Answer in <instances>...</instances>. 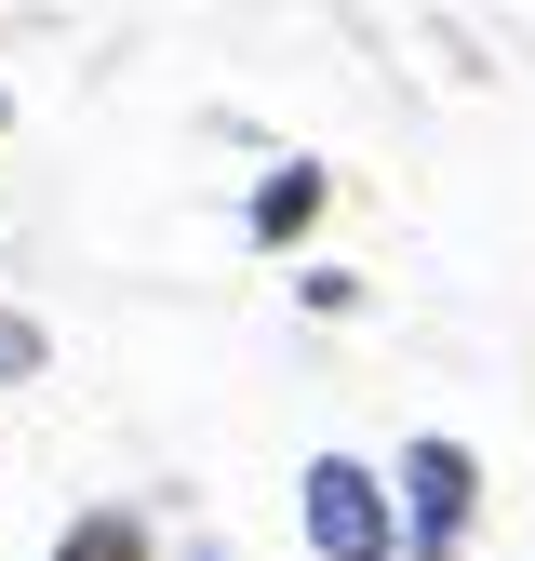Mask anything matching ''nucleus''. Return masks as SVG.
<instances>
[{
  "label": "nucleus",
  "mask_w": 535,
  "mask_h": 561,
  "mask_svg": "<svg viewBox=\"0 0 535 561\" xmlns=\"http://www.w3.org/2000/svg\"><path fill=\"white\" fill-rule=\"evenodd\" d=\"M0 121H14V94H0Z\"/></svg>",
  "instance_id": "obj_8"
},
{
  "label": "nucleus",
  "mask_w": 535,
  "mask_h": 561,
  "mask_svg": "<svg viewBox=\"0 0 535 561\" xmlns=\"http://www.w3.org/2000/svg\"><path fill=\"white\" fill-rule=\"evenodd\" d=\"M187 561H228V548H187Z\"/></svg>",
  "instance_id": "obj_7"
},
{
  "label": "nucleus",
  "mask_w": 535,
  "mask_h": 561,
  "mask_svg": "<svg viewBox=\"0 0 535 561\" xmlns=\"http://www.w3.org/2000/svg\"><path fill=\"white\" fill-rule=\"evenodd\" d=\"M41 375V321H0V388H27Z\"/></svg>",
  "instance_id": "obj_6"
},
{
  "label": "nucleus",
  "mask_w": 535,
  "mask_h": 561,
  "mask_svg": "<svg viewBox=\"0 0 535 561\" xmlns=\"http://www.w3.org/2000/svg\"><path fill=\"white\" fill-rule=\"evenodd\" d=\"M321 201H334V174H321V161H282V174H268V187L241 201V228H254L268 254H282V241H308V228H321Z\"/></svg>",
  "instance_id": "obj_3"
},
{
  "label": "nucleus",
  "mask_w": 535,
  "mask_h": 561,
  "mask_svg": "<svg viewBox=\"0 0 535 561\" xmlns=\"http://www.w3.org/2000/svg\"><path fill=\"white\" fill-rule=\"evenodd\" d=\"M375 481H388L401 561H455V548H468V522H482V455H468V442H442V428H429V442H401Z\"/></svg>",
  "instance_id": "obj_1"
},
{
  "label": "nucleus",
  "mask_w": 535,
  "mask_h": 561,
  "mask_svg": "<svg viewBox=\"0 0 535 561\" xmlns=\"http://www.w3.org/2000/svg\"><path fill=\"white\" fill-rule=\"evenodd\" d=\"M295 295H308V321H349V308H362V280H349V267H308Z\"/></svg>",
  "instance_id": "obj_5"
},
{
  "label": "nucleus",
  "mask_w": 535,
  "mask_h": 561,
  "mask_svg": "<svg viewBox=\"0 0 535 561\" xmlns=\"http://www.w3.org/2000/svg\"><path fill=\"white\" fill-rule=\"evenodd\" d=\"M54 561H161V535H148V508H94L54 535Z\"/></svg>",
  "instance_id": "obj_4"
},
{
  "label": "nucleus",
  "mask_w": 535,
  "mask_h": 561,
  "mask_svg": "<svg viewBox=\"0 0 535 561\" xmlns=\"http://www.w3.org/2000/svg\"><path fill=\"white\" fill-rule=\"evenodd\" d=\"M295 535H308V561H401L388 481H375L362 455H308V468H295Z\"/></svg>",
  "instance_id": "obj_2"
}]
</instances>
